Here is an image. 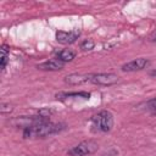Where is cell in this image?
I'll list each match as a JSON object with an SVG mask.
<instances>
[{
	"label": "cell",
	"instance_id": "cell-1",
	"mask_svg": "<svg viewBox=\"0 0 156 156\" xmlns=\"http://www.w3.org/2000/svg\"><path fill=\"white\" fill-rule=\"evenodd\" d=\"M65 129V126L61 123H52L49 119H44L35 124L28 126L23 130L24 138H44L51 134H56Z\"/></svg>",
	"mask_w": 156,
	"mask_h": 156
},
{
	"label": "cell",
	"instance_id": "cell-2",
	"mask_svg": "<svg viewBox=\"0 0 156 156\" xmlns=\"http://www.w3.org/2000/svg\"><path fill=\"white\" fill-rule=\"evenodd\" d=\"M91 122H93V127H95L96 130L106 133L110 132L113 127V116L110 111L102 110L91 117Z\"/></svg>",
	"mask_w": 156,
	"mask_h": 156
},
{
	"label": "cell",
	"instance_id": "cell-3",
	"mask_svg": "<svg viewBox=\"0 0 156 156\" xmlns=\"http://www.w3.org/2000/svg\"><path fill=\"white\" fill-rule=\"evenodd\" d=\"M98 149H99V144L93 139H88L73 146L72 149H69L68 154L71 156H87V155L94 154Z\"/></svg>",
	"mask_w": 156,
	"mask_h": 156
},
{
	"label": "cell",
	"instance_id": "cell-4",
	"mask_svg": "<svg viewBox=\"0 0 156 156\" xmlns=\"http://www.w3.org/2000/svg\"><path fill=\"white\" fill-rule=\"evenodd\" d=\"M118 82V76L115 73H98L91 74L90 83L96 85H112Z\"/></svg>",
	"mask_w": 156,
	"mask_h": 156
},
{
	"label": "cell",
	"instance_id": "cell-5",
	"mask_svg": "<svg viewBox=\"0 0 156 156\" xmlns=\"http://www.w3.org/2000/svg\"><path fill=\"white\" fill-rule=\"evenodd\" d=\"M147 66H149V60L144 58V57H139V58H135L133 61H129V62L122 65L121 69L124 72H134V71L144 69Z\"/></svg>",
	"mask_w": 156,
	"mask_h": 156
},
{
	"label": "cell",
	"instance_id": "cell-6",
	"mask_svg": "<svg viewBox=\"0 0 156 156\" xmlns=\"http://www.w3.org/2000/svg\"><path fill=\"white\" fill-rule=\"evenodd\" d=\"M79 34H80L79 30H71V32L60 30V32L56 33V39L61 44H72L78 39Z\"/></svg>",
	"mask_w": 156,
	"mask_h": 156
},
{
	"label": "cell",
	"instance_id": "cell-7",
	"mask_svg": "<svg viewBox=\"0 0 156 156\" xmlns=\"http://www.w3.org/2000/svg\"><path fill=\"white\" fill-rule=\"evenodd\" d=\"M63 66H65V62H62L61 60L56 57V58H51V60H48L38 65V68L44 69V71H60L63 68Z\"/></svg>",
	"mask_w": 156,
	"mask_h": 156
},
{
	"label": "cell",
	"instance_id": "cell-8",
	"mask_svg": "<svg viewBox=\"0 0 156 156\" xmlns=\"http://www.w3.org/2000/svg\"><path fill=\"white\" fill-rule=\"evenodd\" d=\"M90 78H91V74H78V73H73V74H69L65 78V82L69 85H78V84H82V83H85V82H90Z\"/></svg>",
	"mask_w": 156,
	"mask_h": 156
},
{
	"label": "cell",
	"instance_id": "cell-9",
	"mask_svg": "<svg viewBox=\"0 0 156 156\" xmlns=\"http://www.w3.org/2000/svg\"><path fill=\"white\" fill-rule=\"evenodd\" d=\"M76 57V51L72 49H63L57 54V58L61 60L62 62H69Z\"/></svg>",
	"mask_w": 156,
	"mask_h": 156
},
{
	"label": "cell",
	"instance_id": "cell-10",
	"mask_svg": "<svg viewBox=\"0 0 156 156\" xmlns=\"http://www.w3.org/2000/svg\"><path fill=\"white\" fill-rule=\"evenodd\" d=\"M7 58H9V49L6 45H2L1 46V60H0V66H1V69L5 68L6 63H7Z\"/></svg>",
	"mask_w": 156,
	"mask_h": 156
},
{
	"label": "cell",
	"instance_id": "cell-11",
	"mask_svg": "<svg viewBox=\"0 0 156 156\" xmlns=\"http://www.w3.org/2000/svg\"><path fill=\"white\" fill-rule=\"evenodd\" d=\"M94 41L91 40V39H85V40H83L82 43H80V49L83 50V51H89V50H91V49H94Z\"/></svg>",
	"mask_w": 156,
	"mask_h": 156
},
{
	"label": "cell",
	"instance_id": "cell-12",
	"mask_svg": "<svg viewBox=\"0 0 156 156\" xmlns=\"http://www.w3.org/2000/svg\"><path fill=\"white\" fill-rule=\"evenodd\" d=\"M1 113H6V112H11L13 108H12V106L10 105V104H1Z\"/></svg>",
	"mask_w": 156,
	"mask_h": 156
},
{
	"label": "cell",
	"instance_id": "cell-13",
	"mask_svg": "<svg viewBox=\"0 0 156 156\" xmlns=\"http://www.w3.org/2000/svg\"><path fill=\"white\" fill-rule=\"evenodd\" d=\"M146 106H147V108H151V110H156V98H154V99L149 100V101L146 102Z\"/></svg>",
	"mask_w": 156,
	"mask_h": 156
},
{
	"label": "cell",
	"instance_id": "cell-14",
	"mask_svg": "<svg viewBox=\"0 0 156 156\" xmlns=\"http://www.w3.org/2000/svg\"><path fill=\"white\" fill-rule=\"evenodd\" d=\"M150 40H152V41H156V32H155V33H152V35L150 37Z\"/></svg>",
	"mask_w": 156,
	"mask_h": 156
},
{
	"label": "cell",
	"instance_id": "cell-15",
	"mask_svg": "<svg viewBox=\"0 0 156 156\" xmlns=\"http://www.w3.org/2000/svg\"><path fill=\"white\" fill-rule=\"evenodd\" d=\"M150 74H151V76H154V77H156V68H155V69H154V71H152Z\"/></svg>",
	"mask_w": 156,
	"mask_h": 156
}]
</instances>
